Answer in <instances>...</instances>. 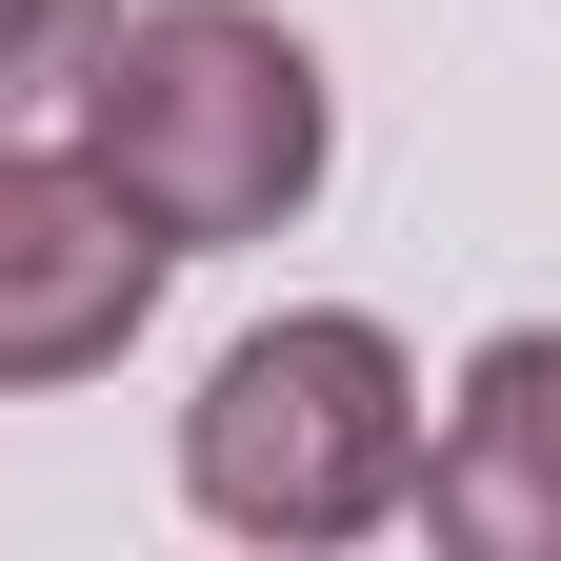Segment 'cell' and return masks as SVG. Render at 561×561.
<instances>
[{
    "mask_svg": "<svg viewBox=\"0 0 561 561\" xmlns=\"http://www.w3.org/2000/svg\"><path fill=\"white\" fill-rule=\"evenodd\" d=\"M81 161L161 221L181 261L201 241H280L341 161V101H321V41L261 21V0H121L101 60H81Z\"/></svg>",
    "mask_w": 561,
    "mask_h": 561,
    "instance_id": "6da1fadb",
    "label": "cell"
},
{
    "mask_svg": "<svg viewBox=\"0 0 561 561\" xmlns=\"http://www.w3.org/2000/svg\"><path fill=\"white\" fill-rule=\"evenodd\" d=\"M181 502L221 541H381L421 522V362L362 301L241 321L181 401Z\"/></svg>",
    "mask_w": 561,
    "mask_h": 561,
    "instance_id": "7a4b0ae2",
    "label": "cell"
},
{
    "mask_svg": "<svg viewBox=\"0 0 561 561\" xmlns=\"http://www.w3.org/2000/svg\"><path fill=\"white\" fill-rule=\"evenodd\" d=\"M161 221L101 181V161H41V140H0V401H41V381H101L140 301H161Z\"/></svg>",
    "mask_w": 561,
    "mask_h": 561,
    "instance_id": "3957f363",
    "label": "cell"
},
{
    "mask_svg": "<svg viewBox=\"0 0 561 561\" xmlns=\"http://www.w3.org/2000/svg\"><path fill=\"white\" fill-rule=\"evenodd\" d=\"M421 522L461 561H561V321H502L421 421Z\"/></svg>",
    "mask_w": 561,
    "mask_h": 561,
    "instance_id": "277c9868",
    "label": "cell"
},
{
    "mask_svg": "<svg viewBox=\"0 0 561 561\" xmlns=\"http://www.w3.org/2000/svg\"><path fill=\"white\" fill-rule=\"evenodd\" d=\"M101 21H121V0H0V121H21V101H81Z\"/></svg>",
    "mask_w": 561,
    "mask_h": 561,
    "instance_id": "5b68a950",
    "label": "cell"
}]
</instances>
